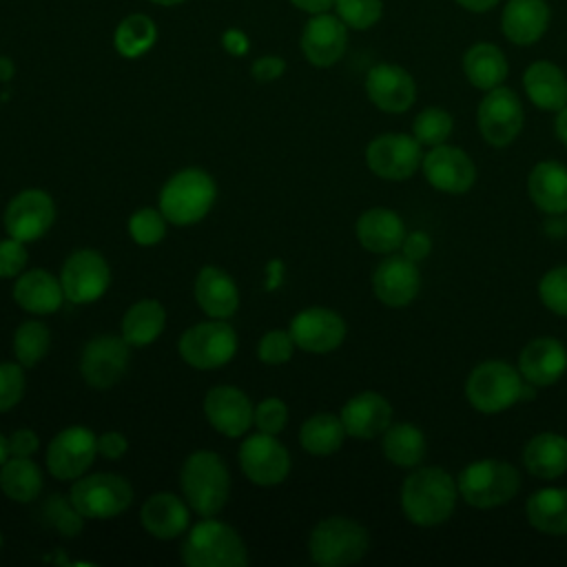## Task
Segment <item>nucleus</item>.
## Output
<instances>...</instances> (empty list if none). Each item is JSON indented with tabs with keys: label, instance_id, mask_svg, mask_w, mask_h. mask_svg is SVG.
<instances>
[{
	"label": "nucleus",
	"instance_id": "nucleus-29",
	"mask_svg": "<svg viewBox=\"0 0 567 567\" xmlns=\"http://www.w3.org/2000/svg\"><path fill=\"white\" fill-rule=\"evenodd\" d=\"M13 301L29 315H53L66 301L60 277H53L49 270L31 268L18 275L13 284Z\"/></svg>",
	"mask_w": 567,
	"mask_h": 567
},
{
	"label": "nucleus",
	"instance_id": "nucleus-15",
	"mask_svg": "<svg viewBox=\"0 0 567 567\" xmlns=\"http://www.w3.org/2000/svg\"><path fill=\"white\" fill-rule=\"evenodd\" d=\"M55 221V202L42 188H24L13 195L4 208L2 226L9 237L24 244L44 237Z\"/></svg>",
	"mask_w": 567,
	"mask_h": 567
},
{
	"label": "nucleus",
	"instance_id": "nucleus-43",
	"mask_svg": "<svg viewBox=\"0 0 567 567\" xmlns=\"http://www.w3.org/2000/svg\"><path fill=\"white\" fill-rule=\"evenodd\" d=\"M332 9L354 31L372 29L383 18V0H334Z\"/></svg>",
	"mask_w": 567,
	"mask_h": 567
},
{
	"label": "nucleus",
	"instance_id": "nucleus-2",
	"mask_svg": "<svg viewBox=\"0 0 567 567\" xmlns=\"http://www.w3.org/2000/svg\"><path fill=\"white\" fill-rule=\"evenodd\" d=\"M179 487L188 507L199 516H215L230 496V472L213 450H197L186 456L179 470Z\"/></svg>",
	"mask_w": 567,
	"mask_h": 567
},
{
	"label": "nucleus",
	"instance_id": "nucleus-34",
	"mask_svg": "<svg viewBox=\"0 0 567 567\" xmlns=\"http://www.w3.org/2000/svg\"><path fill=\"white\" fill-rule=\"evenodd\" d=\"M166 328V308L157 299H140L122 317L120 334L131 348H144L159 339Z\"/></svg>",
	"mask_w": 567,
	"mask_h": 567
},
{
	"label": "nucleus",
	"instance_id": "nucleus-18",
	"mask_svg": "<svg viewBox=\"0 0 567 567\" xmlns=\"http://www.w3.org/2000/svg\"><path fill=\"white\" fill-rule=\"evenodd\" d=\"M421 168L427 184L447 195H463L476 182V166L472 157L463 148L450 144L432 146L425 153Z\"/></svg>",
	"mask_w": 567,
	"mask_h": 567
},
{
	"label": "nucleus",
	"instance_id": "nucleus-22",
	"mask_svg": "<svg viewBox=\"0 0 567 567\" xmlns=\"http://www.w3.org/2000/svg\"><path fill=\"white\" fill-rule=\"evenodd\" d=\"M374 297L390 308L410 306L421 290V270L405 255L385 257L372 272Z\"/></svg>",
	"mask_w": 567,
	"mask_h": 567
},
{
	"label": "nucleus",
	"instance_id": "nucleus-17",
	"mask_svg": "<svg viewBox=\"0 0 567 567\" xmlns=\"http://www.w3.org/2000/svg\"><path fill=\"white\" fill-rule=\"evenodd\" d=\"M295 346L310 354H328L337 350L348 332L343 317L323 306H312L299 310L288 326Z\"/></svg>",
	"mask_w": 567,
	"mask_h": 567
},
{
	"label": "nucleus",
	"instance_id": "nucleus-49",
	"mask_svg": "<svg viewBox=\"0 0 567 567\" xmlns=\"http://www.w3.org/2000/svg\"><path fill=\"white\" fill-rule=\"evenodd\" d=\"M29 261L27 244L16 237L0 239V279H11L24 272Z\"/></svg>",
	"mask_w": 567,
	"mask_h": 567
},
{
	"label": "nucleus",
	"instance_id": "nucleus-36",
	"mask_svg": "<svg viewBox=\"0 0 567 567\" xmlns=\"http://www.w3.org/2000/svg\"><path fill=\"white\" fill-rule=\"evenodd\" d=\"M44 485L42 470L31 456H9L0 467V489L16 503H31Z\"/></svg>",
	"mask_w": 567,
	"mask_h": 567
},
{
	"label": "nucleus",
	"instance_id": "nucleus-20",
	"mask_svg": "<svg viewBox=\"0 0 567 567\" xmlns=\"http://www.w3.org/2000/svg\"><path fill=\"white\" fill-rule=\"evenodd\" d=\"M204 414L215 432L237 439L252 425L255 405L248 394L235 385H213L204 396Z\"/></svg>",
	"mask_w": 567,
	"mask_h": 567
},
{
	"label": "nucleus",
	"instance_id": "nucleus-19",
	"mask_svg": "<svg viewBox=\"0 0 567 567\" xmlns=\"http://www.w3.org/2000/svg\"><path fill=\"white\" fill-rule=\"evenodd\" d=\"M301 53L303 58L317 66L328 69L337 64L348 47V27L341 22L337 13L323 11L310 16L301 31Z\"/></svg>",
	"mask_w": 567,
	"mask_h": 567
},
{
	"label": "nucleus",
	"instance_id": "nucleus-27",
	"mask_svg": "<svg viewBox=\"0 0 567 567\" xmlns=\"http://www.w3.org/2000/svg\"><path fill=\"white\" fill-rule=\"evenodd\" d=\"M142 527L159 540L182 536L190 523V507L184 498L171 492H155L140 509Z\"/></svg>",
	"mask_w": 567,
	"mask_h": 567
},
{
	"label": "nucleus",
	"instance_id": "nucleus-33",
	"mask_svg": "<svg viewBox=\"0 0 567 567\" xmlns=\"http://www.w3.org/2000/svg\"><path fill=\"white\" fill-rule=\"evenodd\" d=\"M461 66L467 82L478 91H489L501 86L509 73L507 58L501 51V47H496L494 42H474L463 53Z\"/></svg>",
	"mask_w": 567,
	"mask_h": 567
},
{
	"label": "nucleus",
	"instance_id": "nucleus-41",
	"mask_svg": "<svg viewBox=\"0 0 567 567\" xmlns=\"http://www.w3.org/2000/svg\"><path fill=\"white\" fill-rule=\"evenodd\" d=\"M452 128H454V120L441 106H425L423 111L416 113L412 122V135L421 146H430V148L445 144L447 137L452 135Z\"/></svg>",
	"mask_w": 567,
	"mask_h": 567
},
{
	"label": "nucleus",
	"instance_id": "nucleus-21",
	"mask_svg": "<svg viewBox=\"0 0 567 567\" xmlns=\"http://www.w3.org/2000/svg\"><path fill=\"white\" fill-rule=\"evenodd\" d=\"M365 95L383 113H405L416 100V82L399 64H374L365 75Z\"/></svg>",
	"mask_w": 567,
	"mask_h": 567
},
{
	"label": "nucleus",
	"instance_id": "nucleus-57",
	"mask_svg": "<svg viewBox=\"0 0 567 567\" xmlns=\"http://www.w3.org/2000/svg\"><path fill=\"white\" fill-rule=\"evenodd\" d=\"M554 131H556V137L567 146V104L556 113Z\"/></svg>",
	"mask_w": 567,
	"mask_h": 567
},
{
	"label": "nucleus",
	"instance_id": "nucleus-26",
	"mask_svg": "<svg viewBox=\"0 0 567 567\" xmlns=\"http://www.w3.org/2000/svg\"><path fill=\"white\" fill-rule=\"evenodd\" d=\"M193 295L199 310L210 319H230L239 308V288L235 279L217 266H204L197 272Z\"/></svg>",
	"mask_w": 567,
	"mask_h": 567
},
{
	"label": "nucleus",
	"instance_id": "nucleus-59",
	"mask_svg": "<svg viewBox=\"0 0 567 567\" xmlns=\"http://www.w3.org/2000/svg\"><path fill=\"white\" fill-rule=\"evenodd\" d=\"M9 458V439L0 432V467Z\"/></svg>",
	"mask_w": 567,
	"mask_h": 567
},
{
	"label": "nucleus",
	"instance_id": "nucleus-52",
	"mask_svg": "<svg viewBox=\"0 0 567 567\" xmlns=\"http://www.w3.org/2000/svg\"><path fill=\"white\" fill-rule=\"evenodd\" d=\"M40 450V439L31 427H20L9 436V456H33Z\"/></svg>",
	"mask_w": 567,
	"mask_h": 567
},
{
	"label": "nucleus",
	"instance_id": "nucleus-28",
	"mask_svg": "<svg viewBox=\"0 0 567 567\" xmlns=\"http://www.w3.org/2000/svg\"><path fill=\"white\" fill-rule=\"evenodd\" d=\"M354 235L368 252L390 255L401 248L408 233L403 219L392 208L374 206L357 217Z\"/></svg>",
	"mask_w": 567,
	"mask_h": 567
},
{
	"label": "nucleus",
	"instance_id": "nucleus-58",
	"mask_svg": "<svg viewBox=\"0 0 567 567\" xmlns=\"http://www.w3.org/2000/svg\"><path fill=\"white\" fill-rule=\"evenodd\" d=\"M16 75V64L11 58L0 55V82H9Z\"/></svg>",
	"mask_w": 567,
	"mask_h": 567
},
{
	"label": "nucleus",
	"instance_id": "nucleus-3",
	"mask_svg": "<svg viewBox=\"0 0 567 567\" xmlns=\"http://www.w3.org/2000/svg\"><path fill=\"white\" fill-rule=\"evenodd\" d=\"M217 199V184L213 175L199 166H186L173 173L157 199V208L173 226H193L202 221Z\"/></svg>",
	"mask_w": 567,
	"mask_h": 567
},
{
	"label": "nucleus",
	"instance_id": "nucleus-40",
	"mask_svg": "<svg viewBox=\"0 0 567 567\" xmlns=\"http://www.w3.org/2000/svg\"><path fill=\"white\" fill-rule=\"evenodd\" d=\"M51 346V330L40 319H24L13 332V354L24 368L38 365Z\"/></svg>",
	"mask_w": 567,
	"mask_h": 567
},
{
	"label": "nucleus",
	"instance_id": "nucleus-46",
	"mask_svg": "<svg viewBox=\"0 0 567 567\" xmlns=\"http://www.w3.org/2000/svg\"><path fill=\"white\" fill-rule=\"evenodd\" d=\"M24 365L18 361H0V414L16 408L24 396Z\"/></svg>",
	"mask_w": 567,
	"mask_h": 567
},
{
	"label": "nucleus",
	"instance_id": "nucleus-4",
	"mask_svg": "<svg viewBox=\"0 0 567 567\" xmlns=\"http://www.w3.org/2000/svg\"><path fill=\"white\" fill-rule=\"evenodd\" d=\"M182 563L188 567H246L248 549L239 532L217 520L215 516H202L190 527L182 543Z\"/></svg>",
	"mask_w": 567,
	"mask_h": 567
},
{
	"label": "nucleus",
	"instance_id": "nucleus-7",
	"mask_svg": "<svg viewBox=\"0 0 567 567\" xmlns=\"http://www.w3.org/2000/svg\"><path fill=\"white\" fill-rule=\"evenodd\" d=\"M525 379L507 361H483L478 363L467 381L465 396L470 405L481 414H498L520 401Z\"/></svg>",
	"mask_w": 567,
	"mask_h": 567
},
{
	"label": "nucleus",
	"instance_id": "nucleus-12",
	"mask_svg": "<svg viewBox=\"0 0 567 567\" xmlns=\"http://www.w3.org/2000/svg\"><path fill=\"white\" fill-rule=\"evenodd\" d=\"M97 456V436L86 425L60 430L47 445V470L58 481H75L86 474Z\"/></svg>",
	"mask_w": 567,
	"mask_h": 567
},
{
	"label": "nucleus",
	"instance_id": "nucleus-30",
	"mask_svg": "<svg viewBox=\"0 0 567 567\" xmlns=\"http://www.w3.org/2000/svg\"><path fill=\"white\" fill-rule=\"evenodd\" d=\"M527 195L547 215L567 213V166L554 159L538 162L527 175Z\"/></svg>",
	"mask_w": 567,
	"mask_h": 567
},
{
	"label": "nucleus",
	"instance_id": "nucleus-54",
	"mask_svg": "<svg viewBox=\"0 0 567 567\" xmlns=\"http://www.w3.org/2000/svg\"><path fill=\"white\" fill-rule=\"evenodd\" d=\"M221 47H224L226 53H230V55H235V58H241V55L248 53L250 40H248V35H246L241 29L230 27V29H226V31L221 33Z\"/></svg>",
	"mask_w": 567,
	"mask_h": 567
},
{
	"label": "nucleus",
	"instance_id": "nucleus-23",
	"mask_svg": "<svg viewBox=\"0 0 567 567\" xmlns=\"http://www.w3.org/2000/svg\"><path fill=\"white\" fill-rule=\"evenodd\" d=\"M339 416L348 436L374 439L381 436L392 423V405L379 392L363 390L343 403Z\"/></svg>",
	"mask_w": 567,
	"mask_h": 567
},
{
	"label": "nucleus",
	"instance_id": "nucleus-61",
	"mask_svg": "<svg viewBox=\"0 0 567 567\" xmlns=\"http://www.w3.org/2000/svg\"><path fill=\"white\" fill-rule=\"evenodd\" d=\"M2 543H4V538H2V534H0V547H2Z\"/></svg>",
	"mask_w": 567,
	"mask_h": 567
},
{
	"label": "nucleus",
	"instance_id": "nucleus-53",
	"mask_svg": "<svg viewBox=\"0 0 567 567\" xmlns=\"http://www.w3.org/2000/svg\"><path fill=\"white\" fill-rule=\"evenodd\" d=\"M401 255H405L408 259H412V261H423L427 255H430V250H432V239H430V235L427 233H423V230H414V233H408L405 235V239H403V244H401Z\"/></svg>",
	"mask_w": 567,
	"mask_h": 567
},
{
	"label": "nucleus",
	"instance_id": "nucleus-38",
	"mask_svg": "<svg viewBox=\"0 0 567 567\" xmlns=\"http://www.w3.org/2000/svg\"><path fill=\"white\" fill-rule=\"evenodd\" d=\"M346 436L348 434L341 416L330 412H317L308 416L299 430V443L312 456L334 454L343 445Z\"/></svg>",
	"mask_w": 567,
	"mask_h": 567
},
{
	"label": "nucleus",
	"instance_id": "nucleus-45",
	"mask_svg": "<svg viewBox=\"0 0 567 567\" xmlns=\"http://www.w3.org/2000/svg\"><path fill=\"white\" fill-rule=\"evenodd\" d=\"M538 297L547 310L567 317V266H556L540 277Z\"/></svg>",
	"mask_w": 567,
	"mask_h": 567
},
{
	"label": "nucleus",
	"instance_id": "nucleus-42",
	"mask_svg": "<svg viewBox=\"0 0 567 567\" xmlns=\"http://www.w3.org/2000/svg\"><path fill=\"white\" fill-rule=\"evenodd\" d=\"M128 237L137 244V246H155L166 237V228H168V219L164 217V213L159 208H137L131 217H128Z\"/></svg>",
	"mask_w": 567,
	"mask_h": 567
},
{
	"label": "nucleus",
	"instance_id": "nucleus-24",
	"mask_svg": "<svg viewBox=\"0 0 567 567\" xmlns=\"http://www.w3.org/2000/svg\"><path fill=\"white\" fill-rule=\"evenodd\" d=\"M518 372L536 388L554 385L567 372V348L556 337H536L520 350Z\"/></svg>",
	"mask_w": 567,
	"mask_h": 567
},
{
	"label": "nucleus",
	"instance_id": "nucleus-9",
	"mask_svg": "<svg viewBox=\"0 0 567 567\" xmlns=\"http://www.w3.org/2000/svg\"><path fill=\"white\" fill-rule=\"evenodd\" d=\"M182 361L195 370L226 365L237 352V332L226 319H208L190 326L177 341Z\"/></svg>",
	"mask_w": 567,
	"mask_h": 567
},
{
	"label": "nucleus",
	"instance_id": "nucleus-35",
	"mask_svg": "<svg viewBox=\"0 0 567 567\" xmlns=\"http://www.w3.org/2000/svg\"><path fill=\"white\" fill-rule=\"evenodd\" d=\"M529 525L549 536H567V489L543 487L525 503Z\"/></svg>",
	"mask_w": 567,
	"mask_h": 567
},
{
	"label": "nucleus",
	"instance_id": "nucleus-37",
	"mask_svg": "<svg viewBox=\"0 0 567 567\" xmlns=\"http://www.w3.org/2000/svg\"><path fill=\"white\" fill-rule=\"evenodd\" d=\"M383 456L396 467H416L425 456V434L414 423H390L381 434Z\"/></svg>",
	"mask_w": 567,
	"mask_h": 567
},
{
	"label": "nucleus",
	"instance_id": "nucleus-44",
	"mask_svg": "<svg viewBox=\"0 0 567 567\" xmlns=\"http://www.w3.org/2000/svg\"><path fill=\"white\" fill-rule=\"evenodd\" d=\"M44 518L49 520L51 527H55L62 536H75L82 529L84 516L75 509L71 498H62L60 494H53L44 505H42Z\"/></svg>",
	"mask_w": 567,
	"mask_h": 567
},
{
	"label": "nucleus",
	"instance_id": "nucleus-39",
	"mask_svg": "<svg viewBox=\"0 0 567 567\" xmlns=\"http://www.w3.org/2000/svg\"><path fill=\"white\" fill-rule=\"evenodd\" d=\"M155 42H157V27L153 18L146 13L126 16L115 27V33H113V47L126 60L142 58L155 47Z\"/></svg>",
	"mask_w": 567,
	"mask_h": 567
},
{
	"label": "nucleus",
	"instance_id": "nucleus-16",
	"mask_svg": "<svg viewBox=\"0 0 567 567\" xmlns=\"http://www.w3.org/2000/svg\"><path fill=\"white\" fill-rule=\"evenodd\" d=\"M131 363V346L122 334H97L86 341L80 354V374L95 390L115 385Z\"/></svg>",
	"mask_w": 567,
	"mask_h": 567
},
{
	"label": "nucleus",
	"instance_id": "nucleus-48",
	"mask_svg": "<svg viewBox=\"0 0 567 567\" xmlns=\"http://www.w3.org/2000/svg\"><path fill=\"white\" fill-rule=\"evenodd\" d=\"M288 423V405L277 399V396H268L264 401H259L255 405V414H252V425L259 432L266 434H279Z\"/></svg>",
	"mask_w": 567,
	"mask_h": 567
},
{
	"label": "nucleus",
	"instance_id": "nucleus-5",
	"mask_svg": "<svg viewBox=\"0 0 567 567\" xmlns=\"http://www.w3.org/2000/svg\"><path fill=\"white\" fill-rule=\"evenodd\" d=\"M370 547L368 529L346 516L319 520L308 536V554L321 567H348L359 563Z\"/></svg>",
	"mask_w": 567,
	"mask_h": 567
},
{
	"label": "nucleus",
	"instance_id": "nucleus-10",
	"mask_svg": "<svg viewBox=\"0 0 567 567\" xmlns=\"http://www.w3.org/2000/svg\"><path fill=\"white\" fill-rule=\"evenodd\" d=\"M237 458L244 476L259 487L284 483L292 465L286 445L277 439V434H266L259 430L244 439L237 450Z\"/></svg>",
	"mask_w": 567,
	"mask_h": 567
},
{
	"label": "nucleus",
	"instance_id": "nucleus-1",
	"mask_svg": "<svg viewBox=\"0 0 567 567\" xmlns=\"http://www.w3.org/2000/svg\"><path fill=\"white\" fill-rule=\"evenodd\" d=\"M456 478L443 467L414 470L401 485L403 516L419 527H434L447 520L456 507Z\"/></svg>",
	"mask_w": 567,
	"mask_h": 567
},
{
	"label": "nucleus",
	"instance_id": "nucleus-32",
	"mask_svg": "<svg viewBox=\"0 0 567 567\" xmlns=\"http://www.w3.org/2000/svg\"><path fill=\"white\" fill-rule=\"evenodd\" d=\"M523 465L540 481L563 476L567 472V439L556 432L532 436L523 450Z\"/></svg>",
	"mask_w": 567,
	"mask_h": 567
},
{
	"label": "nucleus",
	"instance_id": "nucleus-14",
	"mask_svg": "<svg viewBox=\"0 0 567 567\" xmlns=\"http://www.w3.org/2000/svg\"><path fill=\"white\" fill-rule=\"evenodd\" d=\"M423 146L408 133H383L365 146L368 168L388 182H403L416 173L423 162Z\"/></svg>",
	"mask_w": 567,
	"mask_h": 567
},
{
	"label": "nucleus",
	"instance_id": "nucleus-55",
	"mask_svg": "<svg viewBox=\"0 0 567 567\" xmlns=\"http://www.w3.org/2000/svg\"><path fill=\"white\" fill-rule=\"evenodd\" d=\"M299 11L303 13H323V11H330L334 7V0H290Z\"/></svg>",
	"mask_w": 567,
	"mask_h": 567
},
{
	"label": "nucleus",
	"instance_id": "nucleus-50",
	"mask_svg": "<svg viewBox=\"0 0 567 567\" xmlns=\"http://www.w3.org/2000/svg\"><path fill=\"white\" fill-rule=\"evenodd\" d=\"M286 73V60L281 55H261L250 64V75L255 82L268 84Z\"/></svg>",
	"mask_w": 567,
	"mask_h": 567
},
{
	"label": "nucleus",
	"instance_id": "nucleus-51",
	"mask_svg": "<svg viewBox=\"0 0 567 567\" xmlns=\"http://www.w3.org/2000/svg\"><path fill=\"white\" fill-rule=\"evenodd\" d=\"M128 452V439L117 430H106L97 436V454L106 461H117Z\"/></svg>",
	"mask_w": 567,
	"mask_h": 567
},
{
	"label": "nucleus",
	"instance_id": "nucleus-56",
	"mask_svg": "<svg viewBox=\"0 0 567 567\" xmlns=\"http://www.w3.org/2000/svg\"><path fill=\"white\" fill-rule=\"evenodd\" d=\"M454 2L470 13H487L498 4V0H454Z\"/></svg>",
	"mask_w": 567,
	"mask_h": 567
},
{
	"label": "nucleus",
	"instance_id": "nucleus-31",
	"mask_svg": "<svg viewBox=\"0 0 567 567\" xmlns=\"http://www.w3.org/2000/svg\"><path fill=\"white\" fill-rule=\"evenodd\" d=\"M523 89L540 111L558 113L567 104V75L549 60H536L525 69Z\"/></svg>",
	"mask_w": 567,
	"mask_h": 567
},
{
	"label": "nucleus",
	"instance_id": "nucleus-25",
	"mask_svg": "<svg viewBox=\"0 0 567 567\" xmlns=\"http://www.w3.org/2000/svg\"><path fill=\"white\" fill-rule=\"evenodd\" d=\"M551 11L545 0H507L501 11V31L516 47L536 44L549 29Z\"/></svg>",
	"mask_w": 567,
	"mask_h": 567
},
{
	"label": "nucleus",
	"instance_id": "nucleus-11",
	"mask_svg": "<svg viewBox=\"0 0 567 567\" xmlns=\"http://www.w3.org/2000/svg\"><path fill=\"white\" fill-rule=\"evenodd\" d=\"M525 122V111L520 104V97L507 89V86H496L485 91L478 109H476V124L483 135V140L489 146L503 148L509 146Z\"/></svg>",
	"mask_w": 567,
	"mask_h": 567
},
{
	"label": "nucleus",
	"instance_id": "nucleus-47",
	"mask_svg": "<svg viewBox=\"0 0 567 567\" xmlns=\"http://www.w3.org/2000/svg\"><path fill=\"white\" fill-rule=\"evenodd\" d=\"M295 341L288 330H268L257 343V359L266 365H281L292 359Z\"/></svg>",
	"mask_w": 567,
	"mask_h": 567
},
{
	"label": "nucleus",
	"instance_id": "nucleus-13",
	"mask_svg": "<svg viewBox=\"0 0 567 567\" xmlns=\"http://www.w3.org/2000/svg\"><path fill=\"white\" fill-rule=\"evenodd\" d=\"M60 284L66 301L93 303L104 297L111 286L109 261L93 248H78L64 259Z\"/></svg>",
	"mask_w": 567,
	"mask_h": 567
},
{
	"label": "nucleus",
	"instance_id": "nucleus-8",
	"mask_svg": "<svg viewBox=\"0 0 567 567\" xmlns=\"http://www.w3.org/2000/svg\"><path fill=\"white\" fill-rule=\"evenodd\" d=\"M69 498L89 520H109L122 516L133 503L131 483L113 472L84 474L73 481Z\"/></svg>",
	"mask_w": 567,
	"mask_h": 567
},
{
	"label": "nucleus",
	"instance_id": "nucleus-60",
	"mask_svg": "<svg viewBox=\"0 0 567 567\" xmlns=\"http://www.w3.org/2000/svg\"><path fill=\"white\" fill-rule=\"evenodd\" d=\"M148 2L162 4V7H175V4H182V2H186V0H148Z\"/></svg>",
	"mask_w": 567,
	"mask_h": 567
},
{
	"label": "nucleus",
	"instance_id": "nucleus-6",
	"mask_svg": "<svg viewBox=\"0 0 567 567\" xmlns=\"http://www.w3.org/2000/svg\"><path fill=\"white\" fill-rule=\"evenodd\" d=\"M458 496L478 509L509 503L520 489L518 470L503 458H481L465 465L456 478Z\"/></svg>",
	"mask_w": 567,
	"mask_h": 567
}]
</instances>
